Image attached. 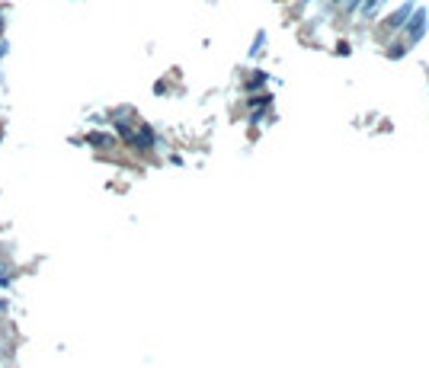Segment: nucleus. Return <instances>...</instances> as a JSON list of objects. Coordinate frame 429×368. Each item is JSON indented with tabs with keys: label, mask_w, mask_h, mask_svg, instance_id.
I'll return each instance as SVG.
<instances>
[{
	"label": "nucleus",
	"mask_w": 429,
	"mask_h": 368,
	"mask_svg": "<svg viewBox=\"0 0 429 368\" xmlns=\"http://www.w3.org/2000/svg\"><path fill=\"white\" fill-rule=\"evenodd\" d=\"M337 3H343V0H337Z\"/></svg>",
	"instance_id": "f03ea898"
},
{
	"label": "nucleus",
	"mask_w": 429,
	"mask_h": 368,
	"mask_svg": "<svg viewBox=\"0 0 429 368\" xmlns=\"http://www.w3.org/2000/svg\"><path fill=\"white\" fill-rule=\"evenodd\" d=\"M90 144H96V147H109V144H115L109 135H90Z\"/></svg>",
	"instance_id": "f257e3e1"
}]
</instances>
